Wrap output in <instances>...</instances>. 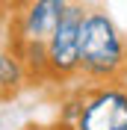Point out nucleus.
<instances>
[{
	"mask_svg": "<svg viewBox=\"0 0 127 130\" xmlns=\"http://www.w3.org/2000/svg\"><path fill=\"white\" fill-rule=\"evenodd\" d=\"M80 77L89 83H127V36L101 6H89L80 27Z\"/></svg>",
	"mask_w": 127,
	"mask_h": 130,
	"instance_id": "obj_1",
	"label": "nucleus"
},
{
	"mask_svg": "<svg viewBox=\"0 0 127 130\" xmlns=\"http://www.w3.org/2000/svg\"><path fill=\"white\" fill-rule=\"evenodd\" d=\"M77 130H127V83H86Z\"/></svg>",
	"mask_w": 127,
	"mask_h": 130,
	"instance_id": "obj_2",
	"label": "nucleus"
},
{
	"mask_svg": "<svg viewBox=\"0 0 127 130\" xmlns=\"http://www.w3.org/2000/svg\"><path fill=\"white\" fill-rule=\"evenodd\" d=\"M86 3L74 0L68 12L62 15V24L56 27V32L47 41V83H71L74 77H80V27L86 18Z\"/></svg>",
	"mask_w": 127,
	"mask_h": 130,
	"instance_id": "obj_3",
	"label": "nucleus"
},
{
	"mask_svg": "<svg viewBox=\"0 0 127 130\" xmlns=\"http://www.w3.org/2000/svg\"><path fill=\"white\" fill-rule=\"evenodd\" d=\"M71 3L74 0H33L24 9L12 12V41H44L47 44Z\"/></svg>",
	"mask_w": 127,
	"mask_h": 130,
	"instance_id": "obj_4",
	"label": "nucleus"
},
{
	"mask_svg": "<svg viewBox=\"0 0 127 130\" xmlns=\"http://www.w3.org/2000/svg\"><path fill=\"white\" fill-rule=\"evenodd\" d=\"M9 50L18 53V59L24 62L27 74H30V80L47 83L50 65H47V44H44V41H12Z\"/></svg>",
	"mask_w": 127,
	"mask_h": 130,
	"instance_id": "obj_5",
	"label": "nucleus"
},
{
	"mask_svg": "<svg viewBox=\"0 0 127 130\" xmlns=\"http://www.w3.org/2000/svg\"><path fill=\"white\" fill-rule=\"evenodd\" d=\"M30 80V74H27L24 62L18 59L15 50H3L0 53V89H3V101H9V98H15L18 92L24 89V83Z\"/></svg>",
	"mask_w": 127,
	"mask_h": 130,
	"instance_id": "obj_6",
	"label": "nucleus"
},
{
	"mask_svg": "<svg viewBox=\"0 0 127 130\" xmlns=\"http://www.w3.org/2000/svg\"><path fill=\"white\" fill-rule=\"evenodd\" d=\"M3 3H6V12H18V9H24L33 0H3Z\"/></svg>",
	"mask_w": 127,
	"mask_h": 130,
	"instance_id": "obj_7",
	"label": "nucleus"
}]
</instances>
